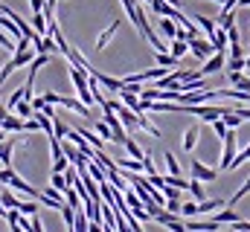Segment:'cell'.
<instances>
[{"label":"cell","mask_w":250,"mask_h":232,"mask_svg":"<svg viewBox=\"0 0 250 232\" xmlns=\"http://www.w3.org/2000/svg\"><path fill=\"white\" fill-rule=\"evenodd\" d=\"M239 154V142H236V128H230L227 134H224V139H221V160H218V166L224 169V172H230V163H233V157Z\"/></svg>","instance_id":"6da1fadb"},{"label":"cell","mask_w":250,"mask_h":232,"mask_svg":"<svg viewBox=\"0 0 250 232\" xmlns=\"http://www.w3.org/2000/svg\"><path fill=\"white\" fill-rule=\"evenodd\" d=\"M189 53L198 58V61H207V58L215 53V47H212L209 38H189Z\"/></svg>","instance_id":"7a4b0ae2"},{"label":"cell","mask_w":250,"mask_h":232,"mask_svg":"<svg viewBox=\"0 0 250 232\" xmlns=\"http://www.w3.org/2000/svg\"><path fill=\"white\" fill-rule=\"evenodd\" d=\"M189 172H192L195 180H201V183H215V177H218V172H215L212 166H207V163H201V160H192V163H189Z\"/></svg>","instance_id":"3957f363"},{"label":"cell","mask_w":250,"mask_h":232,"mask_svg":"<svg viewBox=\"0 0 250 232\" xmlns=\"http://www.w3.org/2000/svg\"><path fill=\"white\" fill-rule=\"evenodd\" d=\"M224 64H227V50H224V53H212V56L204 61V67H201V76H212V73L224 70Z\"/></svg>","instance_id":"277c9868"},{"label":"cell","mask_w":250,"mask_h":232,"mask_svg":"<svg viewBox=\"0 0 250 232\" xmlns=\"http://www.w3.org/2000/svg\"><path fill=\"white\" fill-rule=\"evenodd\" d=\"M90 76H93V78H96V81H99V84H102L105 90H114V93H120V90L125 87V81H123V78H114V76H105V73H99L96 67H93V73H90Z\"/></svg>","instance_id":"5b68a950"},{"label":"cell","mask_w":250,"mask_h":232,"mask_svg":"<svg viewBox=\"0 0 250 232\" xmlns=\"http://www.w3.org/2000/svg\"><path fill=\"white\" fill-rule=\"evenodd\" d=\"M120 102H123V105H128L134 114H146V105H143V99H140L137 93H131L128 87H123V90H120Z\"/></svg>","instance_id":"8992f818"},{"label":"cell","mask_w":250,"mask_h":232,"mask_svg":"<svg viewBox=\"0 0 250 232\" xmlns=\"http://www.w3.org/2000/svg\"><path fill=\"white\" fill-rule=\"evenodd\" d=\"M0 131H3V134H21V131H23V119L9 111V116L0 119Z\"/></svg>","instance_id":"52a82bcc"},{"label":"cell","mask_w":250,"mask_h":232,"mask_svg":"<svg viewBox=\"0 0 250 232\" xmlns=\"http://www.w3.org/2000/svg\"><path fill=\"white\" fill-rule=\"evenodd\" d=\"M212 221L221 224V227H230V224L239 221V212H236L233 206H224V209H215V212H212Z\"/></svg>","instance_id":"ba28073f"},{"label":"cell","mask_w":250,"mask_h":232,"mask_svg":"<svg viewBox=\"0 0 250 232\" xmlns=\"http://www.w3.org/2000/svg\"><path fill=\"white\" fill-rule=\"evenodd\" d=\"M117 32H120V20H111V23H108V29H102V32H99V38H96V50H105V47L114 41V35H117Z\"/></svg>","instance_id":"9c48e42d"},{"label":"cell","mask_w":250,"mask_h":232,"mask_svg":"<svg viewBox=\"0 0 250 232\" xmlns=\"http://www.w3.org/2000/svg\"><path fill=\"white\" fill-rule=\"evenodd\" d=\"M18 145H21V139H3V142H0V166H12V163H15L12 154H15Z\"/></svg>","instance_id":"30bf717a"},{"label":"cell","mask_w":250,"mask_h":232,"mask_svg":"<svg viewBox=\"0 0 250 232\" xmlns=\"http://www.w3.org/2000/svg\"><path fill=\"white\" fill-rule=\"evenodd\" d=\"M198 139H201V128L198 125H192L184 131V151H192L195 145H198Z\"/></svg>","instance_id":"8fae6325"},{"label":"cell","mask_w":250,"mask_h":232,"mask_svg":"<svg viewBox=\"0 0 250 232\" xmlns=\"http://www.w3.org/2000/svg\"><path fill=\"white\" fill-rule=\"evenodd\" d=\"M236 23V9H221V15L215 18V26L218 29H230Z\"/></svg>","instance_id":"7c38bea8"},{"label":"cell","mask_w":250,"mask_h":232,"mask_svg":"<svg viewBox=\"0 0 250 232\" xmlns=\"http://www.w3.org/2000/svg\"><path fill=\"white\" fill-rule=\"evenodd\" d=\"M221 206H227V200H221V197H215V200H201L198 215H212V212H215V209H221Z\"/></svg>","instance_id":"4fadbf2b"},{"label":"cell","mask_w":250,"mask_h":232,"mask_svg":"<svg viewBox=\"0 0 250 232\" xmlns=\"http://www.w3.org/2000/svg\"><path fill=\"white\" fill-rule=\"evenodd\" d=\"M195 23H198V29H204V32H207V38H212V35H215V29H218V26H215V20H212V18H204V15H195Z\"/></svg>","instance_id":"5bb4252c"},{"label":"cell","mask_w":250,"mask_h":232,"mask_svg":"<svg viewBox=\"0 0 250 232\" xmlns=\"http://www.w3.org/2000/svg\"><path fill=\"white\" fill-rule=\"evenodd\" d=\"M160 32H163L169 41H175V35H178V23H175V18H160Z\"/></svg>","instance_id":"9a60e30c"},{"label":"cell","mask_w":250,"mask_h":232,"mask_svg":"<svg viewBox=\"0 0 250 232\" xmlns=\"http://www.w3.org/2000/svg\"><path fill=\"white\" fill-rule=\"evenodd\" d=\"M79 134H82L93 148H99V151L105 148V139H102V136H96V131H93V128H79Z\"/></svg>","instance_id":"2e32d148"},{"label":"cell","mask_w":250,"mask_h":232,"mask_svg":"<svg viewBox=\"0 0 250 232\" xmlns=\"http://www.w3.org/2000/svg\"><path fill=\"white\" fill-rule=\"evenodd\" d=\"M163 160H166V172L175 174V177H181V163H178V157H175L172 151H166V154H163Z\"/></svg>","instance_id":"e0dca14e"},{"label":"cell","mask_w":250,"mask_h":232,"mask_svg":"<svg viewBox=\"0 0 250 232\" xmlns=\"http://www.w3.org/2000/svg\"><path fill=\"white\" fill-rule=\"evenodd\" d=\"M32 29L38 35H47V18H44V12H32Z\"/></svg>","instance_id":"ac0fdd59"},{"label":"cell","mask_w":250,"mask_h":232,"mask_svg":"<svg viewBox=\"0 0 250 232\" xmlns=\"http://www.w3.org/2000/svg\"><path fill=\"white\" fill-rule=\"evenodd\" d=\"M12 114H18L21 119H32V116H35V108H32L29 102H23V99H21V102L15 105V111H12Z\"/></svg>","instance_id":"d6986e66"},{"label":"cell","mask_w":250,"mask_h":232,"mask_svg":"<svg viewBox=\"0 0 250 232\" xmlns=\"http://www.w3.org/2000/svg\"><path fill=\"white\" fill-rule=\"evenodd\" d=\"M123 145H125V151H128V154H131L134 160H143V157H146V151H143V148H140V145H137V142H134L131 136H125Z\"/></svg>","instance_id":"ffe728a7"},{"label":"cell","mask_w":250,"mask_h":232,"mask_svg":"<svg viewBox=\"0 0 250 232\" xmlns=\"http://www.w3.org/2000/svg\"><path fill=\"white\" fill-rule=\"evenodd\" d=\"M169 53H172L175 58H184V56L189 53V41H181V38H175V41H172V47H169Z\"/></svg>","instance_id":"44dd1931"},{"label":"cell","mask_w":250,"mask_h":232,"mask_svg":"<svg viewBox=\"0 0 250 232\" xmlns=\"http://www.w3.org/2000/svg\"><path fill=\"white\" fill-rule=\"evenodd\" d=\"M157 64H160V67H166V70H172V67H178V64H181V58H175L172 53H157Z\"/></svg>","instance_id":"7402d4cb"},{"label":"cell","mask_w":250,"mask_h":232,"mask_svg":"<svg viewBox=\"0 0 250 232\" xmlns=\"http://www.w3.org/2000/svg\"><path fill=\"white\" fill-rule=\"evenodd\" d=\"M0 47H3L6 53H15V50H18V41H15L6 29H0Z\"/></svg>","instance_id":"603a6c76"},{"label":"cell","mask_w":250,"mask_h":232,"mask_svg":"<svg viewBox=\"0 0 250 232\" xmlns=\"http://www.w3.org/2000/svg\"><path fill=\"white\" fill-rule=\"evenodd\" d=\"M93 131H96L99 136H105V139H111V142H114V134H111V125H108L105 119H99V122H93Z\"/></svg>","instance_id":"cb8c5ba5"},{"label":"cell","mask_w":250,"mask_h":232,"mask_svg":"<svg viewBox=\"0 0 250 232\" xmlns=\"http://www.w3.org/2000/svg\"><path fill=\"white\" fill-rule=\"evenodd\" d=\"M221 119H224V125H227V128H239V125L245 122V119L236 114V111H224V114H221Z\"/></svg>","instance_id":"d4e9b609"},{"label":"cell","mask_w":250,"mask_h":232,"mask_svg":"<svg viewBox=\"0 0 250 232\" xmlns=\"http://www.w3.org/2000/svg\"><path fill=\"white\" fill-rule=\"evenodd\" d=\"M245 194H250V177L245 180V183H242V186H239V192H236V194H233V197L227 200V206H236V203H239V200H242Z\"/></svg>","instance_id":"484cf974"},{"label":"cell","mask_w":250,"mask_h":232,"mask_svg":"<svg viewBox=\"0 0 250 232\" xmlns=\"http://www.w3.org/2000/svg\"><path fill=\"white\" fill-rule=\"evenodd\" d=\"M189 192H192V197H195L198 203L204 200V183H201V180H195V177H192V180H189Z\"/></svg>","instance_id":"4316f807"},{"label":"cell","mask_w":250,"mask_h":232,"mask_svg":"<svg viewBox=\"0 0 250 232\" xmlns=\"http://www.w3.org/2000/svg\"><path fill=\"white\" fill-rule=\"evenodd\" d=\"M50 183H53L59 192H67V177H64V172H53L50 174Z\"/></svg>","instance_id":"83f0119b"},{"label":"cell","mask_w":250,"mask_h":232,"mask_svg":"<svg viewBox=\"0 0 250 232\" xmlns=\"http://www.w3.org/2000/svg\"><path fill=\"white\" fill-rule=\"evenodd\" d=\"M248 160H250V145H248V148H242V151L233 157V163H230V172H233V169H239V166H242V163H248Z\"/></svg>","instance_id":"f1b7e54d"},{"label":"cell","mask_w":250,"mask_h":232,"mask_svg":"<svg viewBox=\"0 0 250 232\" xmlns=\"http://www.w3.org/2000/svg\"><path fill=\"white\" fill-rule=\"evenodd\" d=\"M160 192H163V197H166V200H181V189H178V186H169V183H166Z\"/></svg>","instance_id":"f546056e"},{"label":"cell","mask_w":250,"mask_h":232,"mask_svg":"<svg viewBox=\"0 0 250 232\" xmlns=\"http://www.w3.org/2000/svg\"><path fill=\"white\" fill-rule=\"evenodd\" d=\"M198 215V203H181V218H195Z\"/></svg>","instance_id":"4dcf8cb0"},{"label":"cell","mask_w":250,"mask_h":232,"mask_svg":"<svg viewBox=\"0 0 250 232\" xmlns=\"http://www.w3.org/2000/svg\"><path fill=\"white\" fill-rule=\"evenodd\" d=\"M209 125H212V131H215V134H218V139H224V134H227V131H230V128H227V125H224V119H221V116H218V119H215V122H209Z\"/></svg>","instance_id":"1f68e13d"},{"label":"cell","mask_w":250,"mask_h":232,"mask_svg":"<svg viewBox=\"0 0 250 232\" xmlns=\"http://www.w3.org/2000/svg\"><path fill=\"white\" fill-rule=\"evenodd\" d=\"M224 70H245V58H227Z\"/></svg>","instance_id":"d6a6232c"},{"label":"cell","mask_w":250,"mask_h":232,"mask_svg":"<svg viewBox=\"0 0 250 232\" xmlns=\"http://www.w3.org/2000/svg\"><path fill=\"white\" fill-rule=\"evenodd\" d=\"M143 172H146V174H157V169H154V160H151V154H146V157H143Z\"/></svg>","instance_id":"836d02e7"},{"label":"cell","mask_w":250,"mask_h":232,"mask_svg":"<svg viewBox=\"0 0 250 232\" xmlns=\"http://www.w3.org/2000/svg\"><path fill=\"white\" fill-rule=\"evenodd\" d=\"M227 50H230V58H245V50H242V44H227Z\"/></svg>","instance_id":"e575fe53"},{"label":"cell","mask_w":250,"mask_h":232,"mask_svg":"<svg viewBox=\"0 0 250 232\" xmlns=\"http://www.w3.org/2000/svg\"><path fill=\"white\" fill-rule=\"evenodd\" d=\"M227 41H230V44H242V38H239V29H236V23H233V26L227 29Z\"/></svg>","instance_id":"d590c367"},{"label":"cell","mask_w":250,"mask_h":232,"mask_svg":"<svg viewBox=\"0 0 250 232\" xmlns=\"http://www.w3.org/2000/svg\"><path fill=\"white\" fill-rule=\"evenodd\" d=\"M23 131H29V134H35V131H41V125H38V119H23Z\"/></svg>","instance_id":"8d00e7d4"},{"label":"cell","mask_w":250,"mask_h":232,"mask_svg":"<svg viewBox=\"0 0 250 232\" xmlns=\"http://www.w3.org/2000/svg\"><path fill=\"white\" fill-rule=\"evenodd\" d=\"M233 87H236V90H245V93H250V76H242Z\"/></svg>","instance_id":"74e56055"},{"label":"cell","mask_w":250,"mask_h":232,"mask_svg":"<svg viewBox=\"0 0 250 232\" xmlns=\"http://www.w3.org/2000/svg\"><path fill=\"white\" fill-rule=\"evenodd\" d=\"M163 209H169V212L181 215V200H166V206H163Z\"/></svg>","instance_id":"f35d334b"},{"label":"cell","mask_w":250,"mask_h":232,"mask_svg":"<svg viewBox=\"0 0 250 232\" xmlns=\"http://www.w3.org/2000/svg\"><path fill=\"white\" fill-rule=\"evenodd\" d=\"M3 116H9V108H6V105H0V119H3Z\"/></svg>","instance_id":"ab89813d"},{"label":"cell","mask_w":250,"mask_h":232,"mask_svg":"<svg viewBox=\"0 0 250 232\" xmlns=\"http://www.w3.org/2000/svg\"><path fill=\"white\" fill-rule=\"evenodd\" d=\"M239 6H242V9H245V6H250V0H239Z\"/></svg>","instance_id":"60d3db41"},{"label":"cell","mask_w":250,"mask_h":232,"mask_svg":"<svg viewBox=\"0 0 250 232\" xmlns=\"http://www.w3.org/2000/svg\"><path fill=\"white\" fill-rule=\"evenodd\" d=\"M245 70H250V56H248V58H245Z\"/></svg>","instance_id":"b9f144b4"},{"label":"cell","mask_w":250,"mask_h":232,"mask_svg":"<svg viewBox=\"0 0 250 232\" xmlns=\"http://www.w3.org/2000/svg\"><path fill=\"white\" fill-rule=\"evenodd\" d=\"M166 3H172V6H181V0H166Z\"/></svg>","instance_id":"7bdbcfd3"},{"label":"cell","mask_w":250,"mask_h":232,"mask_svg":"<svg viewBox=\"0 0 250 232\" xmlns=\"http://www.w3.org/2000/svg\"><path fill=\"white\" fill-rule=\"evenodd\" d=\"M102 232H114V227H108V224H105V230H102Z\"/></svg>","instance_id":"ee69618b"},{"label":"cell","mask_w":250,"mask_h":232,"mask_svg":"<svg viewBox=\"0 0 250 232\" xmlns=\"http://www.w3.org/2000/svg\"><path fill=\"white\" fill-rule=\"evenodd\" d=\"M221 232H236V230H233V227H230V230H221Z\"/></svg>","instance_id":"f6af8a7d"},{"label":"cell","mask_w":250,"mask_h":232,"mask_svg":"<svg viewBox=\"0 0 250 232\" xmlns=\"http://www.w3.org/2000/svg\"><path fill=\"white\" fill-rule=\"evenodd\" d=\"M215 3H224V0H215Z\"/></svg>","instance_id":"bcb514c9"},{"label":"cell","mask_w":250,"mask_h":232,"mask_svg":"<svg viewBox=\"0 0 250 232\" xmlns=\"http://www.w3.org/2000/svg\"><path fill=\"white\" fill-rule=\"evenodd\" d=\"M146 3H151V0H146Z\"/></svg>","instance_id":"7dc6e473"},{"label":"cell","mask_w":250,"mask_h":232,"mask_svg":"<svg viewBox=\"0 0 250 232\" xmlns=\"http://www.w3.org/2000/svg\"><path fill=\"white\" fill-rule=\"evenodd\" d=\"M70 232H73V230H70Z\"/></svg>","instance_id":"c3c4849f"}]
</instances>
